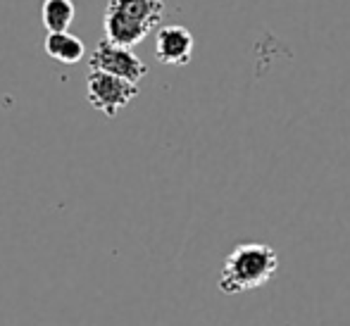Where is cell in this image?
I'll return each mask as SVG.
<instances>
[{"instance_id": "5b68a950", "label": "cell", "mask_w": 350, "mask_h": 326, "mask_svg": "<svg viewBox=\"0 0 350 326\" xmlns=\"http://www.w3.org/2000/svg\"><path fill=\"white\" fill-rule=\"evenodd\" d=\"M193 33L181 24L162 27L155 33V57L167 67H184L193 57Z\"/></svg>"}, {"instance_id": "7a4b0ae2", "label": "cell", "mask_w": 350, "mask_h": 326, "mask_svg": "<svg viewBox=\"0 0 350 326\" xmlns=\"http://www.w3.org/2000/svg\"><path fill=\"white\" fill-rule=\"evenodd\" d=\"M165 0H110L105 8V38L134 48L160 24Z\"/></svg>"}, {"instance_id": "6da1fadb", "label": "cell", "mask_w": 350, "mask_h": 326, "mask_svg": "<svg viewBox=\"0 0 350 326\" xmlns=\"http://www.w3.org/2000/svg\"><path fill=\"white\" fill-rule=\"evenodd\" d=\"M279 269V255L265 243H241L224 260L219 290L226 295L245 293L269 284Z\"/></svg>"}, {"instance_id": "3957f363", "label": "cell", "mask_w": 350, "mask_h": 326, "mask_svg": "<svg viewBox=\"0 0 350 326\" xmlns=\"http://www.w3.org/2000/svg\"><path fill=\"white\" fill-rule=\"evenodd\" d=\"M139 96V83L112 77L105 72H91L86 79V98L96 110L107 117H117Z\"/></svg>"}, {"instance_id": "277c9868", "label": "cell", "mask_w": 350, "mask_h": 326, "mask_svg": "<svg viewBox=\"0 0 350 326\" xmlns=\"http://www.w3.org/2000/svg\"><path fill=\"white\" fill-rule=\"evenodd\" d=\"M88 69H91V72L112 74V77L126 79V81H131V83H139L148 74V65L136 53H131V48L117 46V43L107 41V38H103L96 46V51H93V55H91V62H88Z\"/></svg>"}, {"instance_id": "52a82bcc", "label": "cell", "mask_w": 350, "mask_h": 326, "mask_svg": "<svg viewBox=\"0 0 350 326\" xmlns=\"http://www.w3.org/2000/svg\"><path fill=\"white\" fill-rule=\"evenodd\" d=\"M74 14L77 8L72 0H43L41 5V22L48 33L67 31L74 22Z\"/></svg>"}, {"instance_id": "8992f818", "label": "cell", "mask_w": 350, "mask_h": 326, "mask_svg": "<svg viewBox=\"0 0 350 326\" xmlns=\"http://www.w3.org/2000/svg\"><path fill=\"white\" fill-rule=\"evenodd\" d=\"M43 48H46L48 57L62 62V65H77V62H81L83 53H86L81 38L74 36V33H70V31L48 33Z\"/></svg>"}]
</instances>
